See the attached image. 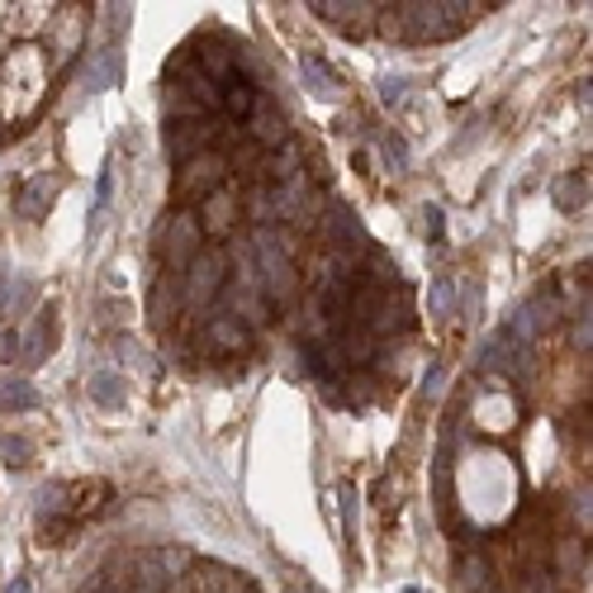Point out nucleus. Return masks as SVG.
<instances>
[{"label": "nucleus", "instance_id": "nucleus-1", "mask_svg": "<svg viewBox=\"0 0 593 593\" xmlns=\"http://www.w3.org/2000/svg\"><path fill=\"white\" fill-rule=\"evenodd\" d=\"M223 271H229V256H223L219 247H200L195 256H190L181 285H186V299L195 304V309L200 304H214L223 295Z\"/></svg>", "mask_w": 593, "mask_h": 593}, {"label": "nucleus", "instance_id": "nucleus-2", "mask_svg": "<svg viewBox=\"0 0 593 593\" xmlns=\"http://www.w3.org/2000/svg\"><path fill=\"white\" fill-rule=\"evenodd\" d=\"M252 138L256 142H285V134H290V124H285V109L271 100V95H256L252 105Z\"/></svg>", "mask_w": 593, "mask_h": 593}, {"label": "nucleus", "instance_id": "nucleus-3", "mask_svg": "<svg viewBox=\"0 0 593 593\" xmlns=\"http://www.w3.org/2000/svg\"><path fill=\"white\" fill-rule=\"evenodd\" d=\"M223 157H214V152H195V157H186V171H181V190L186 195H195V190H210V186H219L223 181Z\"/></svg>", "mask_w": 593, "mask_h": 593}, {"label": "nucleus", "instance_id": "nucleus-4", "mask_svg": "<svg viewBox=\"0 0 593 593\" xmlns=\"http://www.w3.org/2000/svg\"><path fill=\"white\" fill-rule=\"evenodd\" d=\"M200 252V219L195 214H176L171 223V271H186L190 266V256Z\"/></svg>", "mask_w": 593, "mask_h": 593}, {"label": "nucleus", "instance_id": "nucleus-5", "mask_svg": "<svg viewBox=\"0 0 593 593\" xmlns=\"http://www.w3.org/2000/svg\"><path fill=\"white\" fill-rule=\"evenodd\" d=\"M57 181L53 176H34L24 190H20V200H14V210H20L24 219H43L47 210H53V200H57Z\"/></svg>", "mask_w": 593, "mask_h": 593}, {"label": "nucleus", "instance_id": "nucleus-6", "mask_svg": "<svg viewBox=\"0 0 593 593\" xmlns=\"http://www.w3.org/2000/svg\"><path fill=\"white\" fill-rule=\"evenodd\" d=\"M86 390H91V399H95V404H100V409H109V413L128 404V384H124V375H115V371H95Z\"/></svg>", "mask_w": 593, "mask_h": 593}, {"label": "nucleus", "instance_id": "nucleus-7", "mask_svg": "<svg viewBox=\"0 0 593 593\" xmlns=\"http://www.w3.org/2000/svg\"><path fill=\"white\" fill-rule=\"evenodd\" d=\"M324 229H328V237L338 247H361V223H357V214H351L347 204H332L328 219H324Z\"/></svg>", "mask_w": 593, "mask_h": 593}, {"label": "nucleus", "instance_id": "nucleus-8", "mask_svg": "<svg viewBox=\"0 0 593 593\" xmlns=\"http://www.w3.org/2000/svg\"><path fill=\"white\" fill-rule=\"evenodd\" d=\"M299 67H304V82H309V91H314V95H324V100H338V95H342L338 76L328 72V62H318L314 53H304Z\"/></svg>", "mask_w": 593, "mask_h": 593}, {"label": "nucleus", "instance_id": "nucleus-9", "mask_svg": "<svg viewBox=\"0 0 593 593\" xmlns=\"http://www.w3.org/2000/svg\"><path fill=\"white\" fill-rule=\"evenodd\" d=\"M34 404H39V394H34V384H29L24 375H6V380H0V409H6V413H24Z\"/></svg>", "mask_w": 593, "mask_h": 593}, {"label": "nucleus", "instance_id": "nucleus-10", "mask_svg": "<svg viewBox=\"0 0 593 593\" xmlns=\"http://www.w3.org/2000/svg\"><path fill=\"white\" fill-rule=\"evenodd\" d=\"M584 200H589V176H584V171H574V176H560V181H555V204H560V210H565V214H574V210H580Z\"/></svg>", "mask_w": 593, "mask_h": 593}, {"label": "nucleus", "instance_id": "nucleus-11", "mask_svg": "<svg viewBox=\"0 0 593 593\" xmlns=\"http://www.w3.org/2000/svg\"><path fill=\"white\" fill-rule=\"evenodd\" d=\"M119 82V62H115V47H105V53H95L91 62V91H105Z\"/></svg>", "mask_w": 593, "mask_h": 593}, {"label": "nucleus", "instance_id": "nucleus-12", "mask_svg": "<svg viewBox=\"0 0 593 593\" xmlns=\"http://www.w3.org/2000/svg\"><path fill=\"white\" fill-rule=\"evenodd\" d=\"M210 338H214L219 347L243 351V347H247V328H243V324H233V318H214V324H210Z\"/></svg>", "mask_w": 593, "mask_h": 593}, {"label": "nucleus", "instance_id": "nucleus-13", "mask_svg": "<svg viewBox=\"0 0 593 593\" xmlns=\"http://www.w3.org/2000/svg\"><path fill=\"white\" fill-rule=\"evenodd\" d=\"M432 314H452V304H456V285H452V276H437V280H432Z\"/></svg>", "mask_w": 593, "mask_h": 593}, {"label": "nucleus", "instance_id": "nucleus-14", "mask_svg": "<svg viewBox=\"0 0 593 593\" xmlns=\"http://www.w3.org/2000/svg\"><path fill=\"white\" fill-rule=\"evenodd\" d=\"M0 456H6V466L20 470V466H29V460H34V446H29L24 437H6V442H0Z\"/></svg>", "mask_w": 593, "mask_h": 593}, {"label": "nucleus", "instance_id": "nucleus-15", "mask_svg": "<svg viewBox=\"0 0 593 593\" xmlns=\"http://www.w3.org/2000/svg\"><path fill=\"white\" fill-rule=\"evenodd\" d=\"M47 328H53V314H39V324H34V332H29V351H24V357H29V366H34V361H43V347H47Z\"/></svg>", "mask_w": 593, "mask_h": 593}, {"label": "nucleus", "instance_id": "nucleus-16", "mask_svg": "<svg viewBox=\"0 0 593 593\" xmlns=\"http://www.w3.org/2000/svg\"><path fill=\"white\" fill-rule=\"evenodd\" d=\"M380 95H384V105H399V100L409 95V82H404V76H384V82H380Z\"/></svg>", "mask_w": 593, "mask_h": 593}, {"label": "nucleus", "instance_id": "nucleus-17", "mask_svg": "<svg viewBox=\"0 0 593 593\" xmlns=\"http://www.w3.org/2000/svg\"><path fill=\"white\" fill-rule=\"evenodd\" d=\"M14 351H20V338H14V332H0V361H10Z\"/></svg>", "mask_w": 593, "mask_h": 593}, {"label": "nucleus", "instance_id": "nucleus-18", "mask_svg": "<svg viewBox=\"0 0 593 593\" xmlns=\"http://www.w3.org/2000/svg\"><path fill=\"white\" fill-rule=\"evenodd\" d=\"M6 593H34V589H29V574H14V580L6 584Z\"/></svg>", "mask_w": 593, "mask_h": 593}, {"label": "nucleus", "instance_id": "nucleus-19", "mask_svg": "<svg viewBox=\"0 0 593 593\" xmlns=\"http://www.w3.org/2000/svg\"><path fill=\"white\" fill-rule=\"evenodd\" d=\"M427 229H432V237H442V210H427Z\"/></svg>", "mask_w": 593, "mask_h": 593}, {"label": "nucleus", "instance_id": "nucleus-20", "mask_svg": "<svg viewBox=\"0 0 593 593\" xmlns=\"http://www.w3.org/2000/svg\"><path fill=\"white\" fill-rule=\"evenodd\" d=\"M290 593H318V589H304V584H290Z\"/></svg>", "mask_w": 593, "mask_h": 593}, {"label": "nucleus", "instance_id": "nucleus-21", "mask_svg": "<svg viewBox=\"0 0 593 593\" xmlns=\"http://www.w3.org/2000/svg\"><path fill=\"white\" fill-rule=\"evenodd\" d=\"M229 593H247V589H229Z\"/></svg>", "mask_w": 593, "mask_h": 593}, {"label": "nucleus", "instance_id": "nucleus-22", "mask_svg": "<svg viewBox=\"0 0 593 593\" xmlns=\"http://www.w3.org/2000/svg\"><path fill=\"white\" fill-rule=\"evenodd\" d=\"M404 593H419V589H404Z\"/></svg>", "mask_w": 593, "mask_h": 593}]
</instances>
